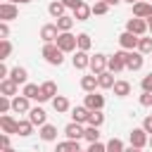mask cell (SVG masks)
Returning a JSON list of instances; mask_svg holds the SVG:
<instances>
[{
	"label": "cell",
	"instance_id": "6da1fadb",
	"mask_svg": "<svg viewBox=\"0 0 152 152\" xmlns=\"http://www.w3.org/2000/svg\"><path fill=\"white\" fill-rule=\"evenodd\" d=\"M43 57H45V62L52 64V66H59V64L64 62V52L57 48V43H45V45H43Z\"/></svg>",
	"mask_w": 152,
	"mask_h": 152
},
{
	"label": "cell",
	"instance_id": "7a4b0ae2",
	"mask_svg": "<svg viewBox=\"0 0 152 152\" xmlns=\"http://www.w3.org/2000/svg\"><path fill=\"white\" fill-rule=\"evenodd\" d=\"M55 43H57V48H59L62 52H74V50L78 48V40H76V36H71L69 31H62V33H59V38H57Z\"/></svg>",
	"mask_w": 152,
	"mask_h": 152
},
{
	"label": "cell",
	"instance_id": "3957f363",
	"mask_svg": "<svg viewBox=\"0 0 152 152\" xmlns=\"http://www.w3.org/2000/svg\"><path fill=\"white\" fill-rule=\"evenodd\" d=\"M126 52H128V50L114 52V55L107 59V69H109L112 74H119V71H124V69H126Z\"/></svg>",
	"mask_w": 152,
	"mask_h": 152
},
{
	"label": "cell",
	"instance_id": "277c9868",
	"mask_svg": "<svg viewBox=\"0 0 152 152\" xmlns=\"http://www.w3.org/2000/svg\"><path fill=\"white\" fill-rule=\"evenodd\" d=\"M142 64H145L142 52H133V50H128V52H126V69L138 71V69H142Z\"/></svg>",
	"mask_w": 152,
	"mask_h": 152
},
{
	"label": "cell",
	"instance_id": "5b68a950",
	"mask_svg": "<svg viewBox=\"0 0 152 152\" xmlns=\"http://www.w3.org/2000/svg\"><path fill=\"white\" fill-rule=\"evenodd\" d=\"M126 31H131V33H135V36H142V33H145V31H150V28H147V21H145V19L133 17V19H128Z\"/></svg>",
	"mask_w": 152,
	"mask_h": 152
},
{
	"label": "cell",
	"instance_id": "8992f818",
	"mask_svg": "<svg viewBox=\"0 0 152 152\" xmlns=\"http://www.w3.org/2000/svg\"><path fill=\"white\" fill-rule=\"evenodd\" d=\"M59 33H62V31H59L57 24H45V26L40 28V38H43L45 43H55V40L59 38Z\"/></svg>",
	"mask_w": 152,
	"mask_h": 152
},
{
	"label": "cell",
	"instance_id": "52a82bcc",
	"mask_svg": "<svg viewBox=\"0 0 152 152\" xmlns=\"http://www.w3.org/2000/svg\"><path fill=\"white\" fill-rule=\"evenodd\" d=\"M138 40H140V36H135V33H131V31H124V33L119 36V45H121L124 50H135V48H138Z\"/></svg>",
	"mask_w": 152,
	"mask_h": 152
},
{
	"label": "cell",
	"instance_id": "ba28073f",
	"mask_svg": "<svg viewBox=\"0 0 152 152\" xmlns=\"http://www.w3.org/2000/svg\"><path fill=\"white\" fill-rule=\"evenodd\" d=\"M107 59H109L107 55H100V52H97V55L90 57V66H88V69H90L93 74H102V71H107Z\"/></svg>",
	"mask_w": 152,
	"mask_h": 152
},
{
	"label": "cell",
	"instance_id": "9c48e42d",
	"mask_svg": "<svg viewBox=\"0 0 152 152\" xmlns=\"http://www.w3.org/2000/svg\"><path fill=\"white\" fill-rule=\"evenodd\" d=\"M17 17H19V10H17L14 2H2V5H0V19H2V21H12V19H17Z\"/></svg>",
	"mask_w": 152,
	"mask_h": 152
},
{
	"label": "cell",
	"instance_id": "30bf717a",
	"mask_svg": "<svg viewBox=\"0 0 152 152\" xmlns=\"http://www.w3.org/2000/svg\"><path fill=\"white\" fill-rule=\"evenodd\" d=\"M64 135L69 138V140H81V138H86V128L81 126V124H76V121H71L66 128H64Z\"/></svg>",
	"mask_w": 152,
	"mask_h": 152
},
{
	"label": "cell",
	"instance_id": "8fae6325",
	"mask_svg": "<svg viewBox=\"0 0 152 152\" xmlns=\"http://www.w3.org/2000/svg\"><path fill=\"white\" fill-rule=\"evenodd\" d=\"M71 64H74V69H88L90 66V55L86 50H76V55L71 57Z\"/></svg>",
	"mask_w": 152,
	"mask_h": 152
},
{
	"label": "cell",
	"instance_id": "7c38bea8",
	"mask_svg": "<svg viewBox=\"0 0 152 152\" xmlns=\"http://www.w3.org/2000/svg\"><path fill=\"white\" fill-rule=\"evenodd\" d=\"M147 142H150V138H147V131H145V128H133V131H131V145L145 147Z\"/></svg>",
	"mask_w": 152,
	"mask_h": 152
},
{
	"label": "cell",
	"instance_id": "4fadbf2b",
	"mask_svg": "<svg viewBox=\"0 0 152 152\" xmlns=\"http://www.w3.org/2000/svg\"><path fill=\"white\" fill-rule=\"evenodd\" d=\"M83 104H86L90 112H95V109H102V107H104V97H102V95H97V93H88Z\"/></svg>",
	"mask_w": 152,
	"mask_h": 152
},
{
	"label": "cell",
	"instance_id": "5bb4252c",
	"mask_svg": "<svg viewBox=\"0 0 152 152\" xmlns=\"http://www.w3.org/2000/svg\"><path fill=\"white\" fill-rule=\"evenodd\" d=\"M0 126H2V133H10V135L12 133L17 135V131H19V121H14L10 114H2L0 116Z\"/></svg>",
	"mask_w": 152,
	"mask_h": 152
},
{
	"label": "cell",
	"instance_id": "9a60e30c",
	"mask_svg": "<svg viewBox=\"0 0 152 152\" xmlns=\"http://www.w3.org/2000/svg\"><path fill=\"white\" fill-rule=\"evenodd\" d=\"M55 95H57V86H55V81H45V83L40 86V100H38V102L52 100Z\"/></svg>",
	"mask_w": 152,
	"mask_h": 152
},
{
	"label": "cell",
	"instance_id": "2e32d148",
	"mask_svg": "<svg viewBox=\"0 0 152 152\" xmlns=\"http://www.w3.org/2000/svg\"><path fill=\"white\" fill-rule=\"evenodd\" d=\"M17 88H19V83H17V81H12L10 76L0 81V93H2V95H7V97L17 95Z\"/></svg>",
	"mask_w": 152,
	"mask_h": 152
},
{
	"label": "cell",
	"instance_id": "e0dca14e",
	"mask_svg": "<svg viewBox=\"0 0 152 152\" xmlns=\"http://www.w3.org/2000/svg\"><path fill=\"white\" fill-rule=\"evenodd\" d=\"M12 109L17 112V114H26V112H31V107H28V97L26 95H17V97H12Z\"/></svg>",
	"mask_w": 152,
	"mask_h": 152
},
{
	"label": "cell",
	"instance_id": "ac0fdd59",
	"mask_svg": "<svg viewBox=\"0 0 152 152\" xmlns=\"http://www.w3.org/2000/svg\"><path fill=\"white\" fill-rule=\"evenodd\" d=\"M150 14H152V5H147V2H142V0H138V2L133 5V17L150 19Z\"/></svg>",
	"mask_w": 152,
	"mask_h": 152
},
{
	"label": "cell",
	"instance_id": "d6986e66",
	"mask_svg": "<svg viewBox=\"0 0 152 152\" xmlns=\"http://www.w3.org/2000/svg\"><path fill=\"white\" fill-rule=\"evenodd\" d=\"M81 88H83L86 93H95V88H100V83H97V74H88V76H83V78H81Z\"/></svg>",
	"mask_w": 152,
	"mask_h": 152
},
{
	"label": "cell",
	"instance_id": "ffe728a7",
	"mask_svg": "<svg viewBox=\"0 0 152 152\" xmlns=\"http://www.w3.org/2000/svg\"><path fill=\"white\" fill-rule=\"evenodd\" d=\"M88 116H90V109L83 104V107H74L71 109V119L76 124H88Z\"/></svg>",
	"mask_w": 152,
	"mask_h": 152
},
{
	"label": "cell",
	"instance_id": "44dd1931",
	"mask_svg": "<svg viewBox=\"0 0 152 152\" xmlns=\"http://www.w3.org/2000/svg\"><path fill=\"white\" fill-rule=\"evenodd\" d=\"M45 109H40V107H33L31 112H28V121L33 124V126H43L45 124Z\"/></svg>",
	"mask_w": 152,
	"mask_h": 152
},
{
	"label": "cell",
	"instance_id": "7402d4cb",
	"mask_svg": "<svg viewBox=\"0 0 152 152\" xmlns=\"http://www.w3.org/2000/svg\"><path fill=\"white\" fill-rule=\"evenodd\" d=\"M90 14H93V7H88L86 2H81V5L74 10V19H76V21H86Z\"/></svg>",
	"mask_w": 152,
	"mask_h": 152
},
{
	"label": "cell",
	"instance_id": "603a6c76",
	"mask_svg": "<svg viewBox=\"0 0 152 152\" xmlns=\"http://www.w3.org/2000/svg\"><path fill=\"white\" fill-rule=\"evenodd\" d=\"M10 78L17 81V83H26L28 81V71L24 66H14V69H10Z\"/></svg>",
	"mask_w": 152,
	"mask_h": 152
},
{
	"label": "cell",
	"instance_id": "cb8c5ba5",
	"mask_svg": "<svg viewBox=\"0 0 152 152\" xmlns=\"http://www.w3.org/2000/svg\"><path fill=\"white\" fill-rule=\"evenodd\" d=\"M97 83H100V88L107 90V88H114L116 81H114V74L112 71H102V74H97Z\"/></svg>",
	"mask_w": 152,
	"mask_h": 152
},
{
	"label": "cell",
	"instance_id": "d4e9b609",
	"mask_svg": "<svg viewBox=\"0 0 152 152\" xmlns=\"http://www.w3.org/2000/svg\"><path fill=\"white\" fill-rule=\"evenodd\" d=\"M52 107H55L57 114H64V112H69V100L64 95H55L52 97Z\"/></svg>",
	"mask_w": 152,
	"mask_h": 152
},
{
	"label": "cell",
	"instance_id": "484cf974",
	"mask_svg": "<svg viewBox=\"0 0 152 152\" xmlns=\"http://www.w3.org/2000/svg\"><path fill=\"white\" fill-rule=\"evenodd\" d=\"M40 138H43L45 142H52V140L57 138V128H55L52 124H43V126H40Z\"/></svg>",
	"mask_w": 152,
	"mask_h": 152
},
{
	"label": "cell",
	"instance_id": "4316f807",
	"mask_svg": "<svg viewBox=\"0 0 152 152\" xmlns=\"http://www.w3.org/2000/svg\"><path fill=\"white\" fill-rule=\"evenodd\" d=\"M64 2L62 0H55V2H50L48 5V12H50V17H55V19H59V17H64Z\"/></svg>",
	"mask_w": 152,
	"mask_h": 152
},
{
	"label": "cell",
	"instance_id": "83f0119b",
	"mask_svg": "<svg viewBox=\"0 0 152 152\" xmlns=\"http://www.w3.org/2000/svg\"><path fill=\"white\" fill-rule=\"evenodd\" d=\"M21 95H26L28 100H40V86H36V83H24V93Z\"/></svg>",
	"mask_w": 152,
	"mask_h": 152
},
{
	"label": "cell",
	"instance_id": "f1b7e54d",
	"mask_svg": "<svg viewBox=\"0 0 152 152\" xmlns=\"http://www.w3.org/2000/svg\"><path fill=\"white\" fill-rule=\"evenodd\" d=\"M114 95H116V97L131 95V83H128V81H116V83H114Z\"/></svg>",
	"mask_w": 152,
	"mask_h": 152
},
{
	"label": "cell",
	"instance_id": "f546056e",
	"mask_svg": "<svg viewBox=\"0 0 152 152\" xmlns=\"http://www.w3.org/2000/svg\"><path fill=\"white\" fill-rule=\"evenodd\" d=\"M78 150H81V147H78V140H69V138H66L64 142L57 145L55 152H78Z\"/></svg>",
	"mask_w": 152,
	"mask_h": 152
},
{
	"label": "cell",
	"instance_id": "4dcf8cb0",
	"mask_svg": "<svg viewBox=\"0 0 152 152\" xmlns=\"http://www.w3.org/2000/svg\"><path fill=\"white\" fill-rule=\"evenodd\" d=\"M104 124V114L100 112V109H95V112H90V116H88V126H102Z\"/></svg>",
	"mask_w": 152,
	"mask_h": 152
},
{
	"label": "cell",
	"instance_id": "1f68e13d",
	"mask_svg": "<svg viewBox=\"0 0 152 152\" xmlns=\"http://www.w3.org/2000/svg\"><path fill=\"white\" fill-rule=\"evenodd\" d=\"M74 17H69V14H64V17H59L57 19V26H59V31H71V26H74Z\"/></svg>",
	"mask_w": 152,
	"mask_h": 152
},
{
	"label": "cell",
	"instance_id": "d6a6232c",
	"mask_svg": "<svg viewBox=\"0 0 152 152\" xmlns=\"http://www.w3.org/2000/svg\"><path fill=\"white\" fill-rule=\"evenodd\" d=\"M76 40H78V50H90V45H93V40H90V36L88 33H78L76 36Z\"/></svg>",
	"mask_w": 152,
	"mask_h": 152
},
{
	"label": "cell",
	"instance_id": "836d02e7",
	"mask_svg": "<svg viewBox=\"0 0 152 152\" xmlns=\"http://www.w3.org/2000/svg\"><path fill=\"white\" fill-rule=\"evenodd\" d=\"M10 52H12V43L5 38V40H0V62H5L7 57H10Z\"/></svg>",
	"mask_w": 152,
	"mask_h": 152
},
{
	"label": "cell",
	"instance_id": "e575fe53",
	"mask_svg": "<svg viewBox=\"0 0 152 152\" xmlns=\"http://www.w3.org/2000/svg\"><path fill=\"white\" fill-rule=\"evenodd\" d=\"M31 131H33V124L26 119V121H19V131H17V135H21V138H26V135H31Z\"/></svg>",
	"mask_w": 152,
	"mask_h": 152
},
{
	"label": "cell",
	"instance_id": "d590c367",
	"mask_svg": "<svg viewBox=\"0 0 152 152\" xmlns=\"http://www.w3.org/2000/svg\"><path fill=\"white\" fill-rule=\"evenodd\" d=\"M86 140H88V142H97V140H100L97 126H88V128H86Z\"/></svg>",
	"mask_w": 152,
	"mask_h": 152
},
{
	"label": "cell",
	"instance_id": "8d00e7d4",
	"mask_svg": "<svg viewBox=\"0 0 152 152\" xmlns=\"http://www.w3.org/2000/svg\"><path fill=\"white\" fill-rule=\"evenodd\" d=\"M138 52H142V55L152 52V38H140L138 40Z\"/></svg>",
	"mask_w": 152,
	"mask_h": 152
},
{
	"label": "cell",
	"instance_id": "74e56055",
	"mask_svg": "<svg viewBox=\"0 0 152 152\" xmlns=\"http://www.w3.org/2000/svg\"><path fill=\"white\" fill-rule=\"evenodd\" d=\"M126 147H124V142L119 140V138H112L109 142H107V152H124Z\"/></svg>",
	"mask_w": 152,
	"mask_h": 152
},
{
	"label": "cell",
	"instance_id": "f35d334b",
	"mask_svg": "<svg viewBox=\"0 0 152 152\" xmlns=\"http://www.w3.org/2000/svg\"><path fill=\"white\" fill-rule=\"evenodd\" d=\"M109 12V5L107 2H102V0H97L95 5H93V14H97V17H102V14H107Z\"/></svg>",
	"mask_w": 152,
	"mask_h": 152
},
{
	"label": "cell",
	"instance_id": "ab89813d",
	"mask_svg": "<svg viewBox=\"0 0 152 152\" xmlns=\"http://www.w3.org/2000/svg\"><path fill=\"white\" fill-rule=\"evenodd\" d=\"M12 109V100L7 95H0V114H7Z\"/></svg>",
	"mask_w": 152,
	"mask_h": 152
},
{
	"label": "cell",
	"instance_id": "60d3db41",
	"mask_svg": "<svg viewBox=\"0 0 152 152\" xmlns=\"http://www.w3.org/2000/svg\"><path fill=\"white\" fill-rule=\"evenodd\" d=\"M140 86H142V90H145V93H152V71L142 78V83H140Z\"/></svg>",
	"mask_w": 152,
	"mask_h": 152
},
{
	"label": "cell",
	"instance_id": "b9f144b4",
	"mask_svg": "<svg viewBox=\"0 0 152 152\" xmlns=\"http://www.w3.org/2000/svg\"><path fill=\"white\" fill-rule=\"evenodd\" d=\"M88 152H107V145H102L100 140H97V142H90V147H88Z\"/></svg>",
	"mask_w": 152,
	"mask_h": 152
},
{
	"label": "cell",
	"instance_id": "7bdbcfd3",
	"mask_svg": "<svg viewBox=\"0 0 152 152\" xmlns=\"http://www.w3.org/2000/svg\"><path fill=\"white\" fill-rule=\"evenodd\" d=\"M140 104H142V107H150V104H152V93H145V90H142V95H140Z\"/></svg>",
	"mask_w": 152,
	"mask_h": 152
},
{
	"label": "cell",
	"instance_id": "ee69618b",
	"mask_svg": "<svg viewBox=\"0 0 152 152\" xmlns=\"http://www.w3.org/2000/svg\"><path fill=\"white\" fill-rule=\"evenodd\" d=\"M7 36H10V26H7V21H2L0 24V40H5Z\"/></svg>",
	"mask_w": 152,
	"mask_h": 152
},
{
	"label": "cell",
	"instance_id": "f6af8a7d",
	"mask_svg": "<svg viewBox=\"0 0 152 152\" xmlns=\"http://www.w3.org/2000/svg\"><path fill=\"white\" fill-rule=\"evenodd\" d=\"M62 2H64V7H69V10H76V7H78L83 0H62Z\"/></svg>",
	"mask_w": 152,
	"mask_h": 152
},
{
	"label": "cell",
	"instance_id": "bcb514c9",
	"mask_svg": "<svg viewBox=\"0 0 152 152\" xmlns=\"http://www.w3.org/2000/svg\"><path fill=\"white\" fill-rule=\"evenodd\" d=\"M0 147H2V150L10 147V133H2V135H0Z\"/></svg>",
	"mask_w": 152,
	"mask_h": 152
},
{
	"label": "cell",
	"instance_id": "7dc6e473",
	"mask_svg": "<svg viewBox=\"0 0 152 152\" xmlns=\"http://www.w3.org/2000/svg\"><path fill=\"white\" fill-rule=\"evenodd\" d=\"M142 128H145L147 133H152V116H145V121H142Z\"/></svg>",
	"mask_w": 152,
	"mask_h": 152
},
{
	"label": "cell",
	"instance_id": "c3c4849f",
	"mask_svg": "<svg viewBox=\"0 0 152 152\" xmlns=\"http://www.w3.org/2000/svg\"><path fill=\"white\" fill-rule=\"evenodd\" d=\"M7 76H10V69H7L5 64H0V81H2V78H7Z\"/></svg>",
	"mask_w": 152,
	"mask_h": 152
},
{
	"label": "cell",
	"instance_id": "681fc988",
	"mask_svg": "<svg viewBox=\"0 0 152 152\" xmlns=\"http://www.w3.org/2000/svg\"><path fill=\"white\" fill-rule=\"evenodd\" d=\"M124 152H142V147H135V145H131V147H126Z\"/></svg>",
	"mask_w": 152,
	"mask_h": 152
},
{
	"label": "cell",
	"instance_id": "f907efd6",
	"mask_svg": "<svg viewBox=\"0 0 152 152\" xmlns=\"http://www.w3.org/2000/svg\"><path fill=\"white\" fill-rule=\"evenodd\" d=\"M147 28H150V33H152V19H150V21H147Z\"/></svg>",
	"mask_w": 152,
	"mask_h": 152
},
{
	"label": "cell",
	"instance_id": "816d5d0a",
	"mask_svg": "<svg viewBox=\"0 0 152 152\" xmlns=\"http://www.w3.org/2000/svg\"><path fill=\"white\" fill-rule=\"evenodd\" d=\"M2 152H17V150H12V147H5V150H2Z\"/></svg>",
	"mask_w": 152,
	"mask_h": 152
},
{
	"label": "cell",
	"instance_id": "f5cc1de1",
	"mask_svg": "<svg viewBox=\"0 0 152 152\" xmlns=\"http://www.w3.org/2000/svg\"><path fill=\"white\" fill-rule=\"evenodd\" d=\"M126 2H131V5H135V2H138V0H126Z\"/></svg>",
	"mask_w": 152,
	"mask_h": 152
},
{
	"label": "cell",
	"instance_id": "db71d44e",
	"mask_svg": "<svg viewBox=\"0 0 152 152\" xmlns=\"http://www.w3.org/2000/svg\"><path fill=\"white\" fill-rule=\"evenodd\" d=\"M150 147H152V138H150Z\"/></svg>",
	"mask_w": 152,
	"mask_h": 152
},
{
	"label": "cell",
	"instance_id": "11a10c76",
	"mask_svg": "<svg viewBox=\"0 0 152 152\" xmlns=\"http://www.w3.org/2000/svg\"><path fill=\"white\" fill-rule=\"evenodd\" d=\"M150 19H152V14H150ZM150 19H147V21H150Z\"/></svg>",
	"mask_w": 152,
	"mask_h": 152
},
{
	"label": "cell",
	"instance_id": "9f6ffc18",
	"mask_svg": "<svg viewBox=\"0 0 152 152\" xmlns=\"http://www.w3.org/2000/svg\"><path fill=\"white\" fill-rule=\"evenodd\" d=\"M78 152H83V150H78ZM86 152H88V150H86Z\"/></svg>",
	"mask_w": 152,
	"mask_h": 152
},
{
	"label": "cell",
	"instance_id": "6f0895ef",
	"mask_svg": "<svg viewBox=\"0 0 152 152\" xmlns=\"http://www.w3.org/2000/svg\"><path fill=\"white\" fill-rule=\"evenodd\" d=\"M102 2H107V0H102Z\"/></svg>",
	"mask_w": 152,
	"mask_h": 152
}]
</instances>
